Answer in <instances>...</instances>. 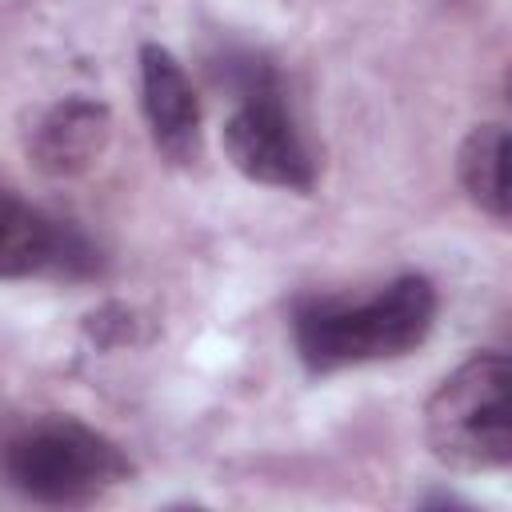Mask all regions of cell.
<instances>
[{"instance_id":"6da1fadb","label":"cell","mask_w":512,"mask_h":512,"mask_svg":"<svg viewBox=\"0 0 512 512\" xmlns=\"http://www.w3.org/2000/svg\"><path fill=\"white\" fill-rule=\"evenodd\" d=\"M436 324V288L428 276H396L376 296L348 300H300L292 312L296 352L312 372H336L348 364L396 360L428 340Z\"/></svg>"},{"instance_id":"7a4b0ae2","label":"cell","mask_w":512,"mask_h":512,"mask_svg":"<svg viewBox=\"0 0 512 512\" xmlns=\"http://www.w3.org/2000/svg\"><path fill=\"white\" fill-rule=\"evenodd\" d=\"M424 436L456 472H500L512 460V364L504 352H476L448 372L424 404Z\"/></svg>"},{"instance_id":"3957f363","label":"cell","mask_w":512,"mask_h":512,"mask_svg":"<svg viewBox=\"0 0 512 512\" xmlns=\"http://www.w3.org/2000/svg\"><path fill=\"white\" fill-rule=\"evenodd\" d=\"M0 468L20 496L56 508L92 504L132 476V460L116 440L64 416L16 432L4 444Z\"/></svg>"},{"instance_id":"277c9868","label":"cell","mask_w":512,"mask_h":512,"mask_svg":"<svg viewBox=\"0 0 512 512\" xmlns=\"http://www.w3.org/2000/svg\"><path fill=\"white\" fill-rule=\"evenodd\" d=\"M224 152L232 168L256 184L288 192H308L316 184V164L284 108L280 80L236 96V108L224 120Z\"/></svg>"},{"instance_id":"5b68a950","label":"cell","mask_w":512,"mask_h":512,"mask_svg":"<svg viewBox=\"0 0 512 512\" xmlns=\"http://www.w3.org/2000/svg\"><path fill=\"white\" fill-rule=\"evenodd\" d=\"M100 252L84 232L32 208L28 200L0 188V280L28 276H96Z\"/></svg>"},{"instance_id":"8992f818","label":"cell","mask_w":512,"mask_h":512,"mask_svg":"<svg viewBox=\"0 0 512 512\" xmlns=\"http://www.w3.org/2000/svg\"><path fill=\"white\" fill-rule=\"evenodd\" d=\"M140 104L152 144L172 164L200 160V100L184 64L164 44H140Z\"/></svg>"},{"instance_id":"52a82bcc","label":"cell","mask_w":512,"mask_h":512,"mask_svg":"<svg viewBox=\"0 0 512 512\" xmlns=\"http://www.w3.org/2000/svg\"><path fill=\"white\" fill-rule=\"evenodd\" d=\"M112 140V112L92 96L56 100L28 132V164L52 180L84 176Z\"/></svg>"},{"instance_id":"ba28073f","label":"cell","mask_w":512,"mask_h":512,"mask_svg":"<svg viewBox=\"0 0 512 512\" xmlns=\"http://www.w3.org/2000/svg\"><path fill=\"white\" fill-rule=\"evenodd\" d=\"M456 176L468 200L496 224H508V132L504 124H476L460 152H456Z\"/></svg>"},{"instance_id":"9c48e42d","label":"cell","mask_w":512,"mask_h":512,"mask_svg":"<svg viewBox=\"0 0 512 512\" xmlns=\"http://www.w3.org/2000/svg\"><path fill=\"white\" fill-rule=\"evenodd\" d=\"M84 336L96 348H132L148 340V320L128 304H100L84 316Z\"/></svg>"}]
</instances>
